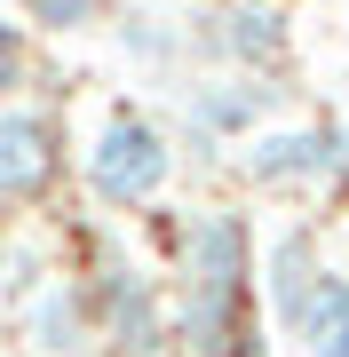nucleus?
Instances as JSON below:
<instances>
[{"mask_svg": "<svg viewBox=\"0 0 349 357\" xmlns=\"http://www.w3.org/2000/svg\"><path fill=\"white\" fill-rule=\"evenodd\" d=\"M246 286H254V238L246 215L207 206L183 230V342L191 357H231L246 349Z\"/></svg>", "mask_w": 349, "mask_h": 357, "instance_id": "obj_1", "label": "nucleus"}, {"mask_svg": "<svg viewBox=\"0 0 349 357\" xmlns=\"http://www.w3.org/2000/svg\"><path fill=\"white\" fill-rule=\"evenodd\" d=\"M175 175V143L167 128H151L143 112H111L88 143V191L111 206H151Z\"/></svg>", "mask_w": 349, "mask_h": 357, "instance_id": "obj_2", "label": "nucleus"}, {"mask_svg": "<svg viewBox=\"0 0 349 357\" xmlns=\"http://www.w3.org/2000/svg\"><path fill=\"white\" fill-rule=\"evenodd\" d=\"M246 183L262 191H318L349 175V128L341 119H302V128H254L246 135Z\"/></svg>", "mask_w": 349, "mask_h": 357, "instance_id": "obj_3", "label": "nucleus"}, {"mask_svg": "<svg viewBox=\"0 0 349 357\" xmlns=\"http://www.w3.org/2000/svg\"><path fill=\"white\" fill-rule=\"evenodd\" d=\"M207 48L231 56V64H246V72H270L278 56H286V16L270 8V0H222Z\"/></svg>", "mask_w": 349, "mask_h": 357, "instance_id": "obj_4", "label": "nucleus"}, {"mask_svg": "<svg viewBox=\"0 0 349 357\" xmlns=\"http://www.w3.org/2000/svg\"><path fill=\"white\" fill-rule=\"evenodd\" d=\"M270 112H278V88H270V79H199V88H191V128L207 135V143L254 135Z\"/></svg>", "mask_w": 349, "mask_h": 357, "instance_id": "obj_5", "label": "nucleus"}, {"mask_svg": "<svg viewBox=\"0 0 349 357\" xmlns=\"http://www.w3.org/2000/svg\"><path fill=\"white\" fill-rule=\"evenodd\" d=\"M318 238L302 222H286L270 246H262V294H270V318L278 326H294L302 318V302H310V286H318Z\"/></svg>", "mask_w": 349, "mask_h": 357, "instance_id": "obj_6", "label": "nucleus"}, {"mask_svg": "<svg viewBox=\"0 0 349 357\" xmlns=\"http://www.w3.org/2000/svg\"><path fill=\"white\" fill-rule=\"evenodd\" d=\"M56 167V135L40 112H0V199H32Z\"/></svg>", "mask_w": 349, "mask_h": 357, "instance_id": "obj_7", "label": "nucleus"}, {"mask_svg": "<svg viewBox=\"0 0 349 357\" xmlns=\"http://www.w3.org/2000/svg\"><path fill=\"white\" fill-rule=\"evenodd\" d=\"M310 357H349V270H318L310 302H302V318L286 326Z\"/></svg>", "mask_w": 349, "mask_h": 357, "instance_id": "obj_8", "label": "nucleus"}, {"mask_svg": "<svg viewBox=\"0 0 349 357\" xmlns=\"http://www.w3.org/2000/svg\"><path fill=\"white\" fill-rule=\"evenodd\" d=\"M24 16H32L40 32H79V24L104 16V0H24Z\"/></svg>", "mask_w": 349, "mask_h": 357, "instance_id": "obj_9", "label": "nucleus"}, {"mask_svg": "<svg viewBox=\"0 0 349 357\" xmlns=\"http://www.w3.org/2000/svg\"><path fill=\"white\" fill-rule=\"evenodd\" d=\"M0 64H16V24L0 16Z\"/></svg>", "mask_w": 349, "mask_h": 357, "instance_id": "obj_10", "label": "nucleus"}, {"mask_svg": "<svg viewBox=\"0 0 349 357\" xmlns=\"http://www.w3.org/2000/svg\"><path fill=\"white\" fill-rule=\"evenodd\" d=\"M8 79H16V64H0V88H8Z\"/></svg>", "mask_w": 349, "mask_h": 357, "instance_id": "obj_11", "label": "nucleus"}]
</instances>
